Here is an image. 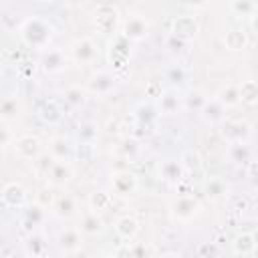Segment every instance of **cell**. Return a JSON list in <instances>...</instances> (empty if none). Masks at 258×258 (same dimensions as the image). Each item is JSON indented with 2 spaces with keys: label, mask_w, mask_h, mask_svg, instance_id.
<instances>
[{
  "label": "cell",
  "mask_w": 258,
  "mask_h": 258,
  "mask_svg": "<svg viewBox=\"0 0 258 258\" xmlns=\"http://www.w3.org/2000/svg\"><path fill=\"white\" fill-rule=\"evenodd\" d=\"M230 155H232L234 161H246V159H248L246 143H232V147H230Z\"/></svg>",
  "instance_id": "cell-35"
},
{
  "label": "cell",
  "mask_w": 258,
  "mask_h": 258,
  "mask_svg": "<svg viewBox=\"0 0 258 258\" xmlns=\"http://www.w3.org/2000/svg\"><path fill=\"white\" fill-rule=\"evenodd\" d=\"M248 175H250L254 181H258V161H250V165H248Z\"/></svg>",
  "instance_id": "cell-42"
},
{
  "label": "cell",
  "mask_w": 258,
  "mask_h": 258,
  "mask_svg": "<svg viewBox=\"0 0 258 258\" xmlns=\"http://www.w3.org/2000/svg\"><path fill=\"white\" fill-rule=\"evenodd\" d=\"M109 58H111V62H113L117 69H121V67L127 62V58H129V44H127V36H125V34H123V36H117L115 42H111Z\"/></svg>",
  "instance_id": "cell-10"
},
{
  "label": "cell",
  "mask_w": 258,
  "mask_h": 258,
  "mask_svg": "<svg viewBox=\"0 0 258 258\" xmlns=\"http://www.w3.org/2000/svg\"><path fill=\"white\" fill-rule=\"evenodd\" d=\"M44 222V206L34 204L24 210V224L26 226H38Z\"/></svg>",
  "instance_id": "cell-26"
},
{
  "label": "cell",
  "mask_w": 258,
  "mask_h": 258,
  "mask_svg": "<svg viewBox=\"0 0 258 258\" xmlns=\"http://www.w3.org/2000/svg\"><path fill=\"white\" fill-rule=\"evenodd\" d=\"M204 191H206V196L210 200H220V198L228 196V185L220 177H210L206 181V185H204Z\"/></svg>",
  "instance_id": "cell-20"
},
{
  "label": "cell",
  "mask_w": 258,
  "mask_h": 258,
  "mask_svg": "<svg viewBox=\"0 0 258 258\" xmlns=\"http://www.w3.org/2000/svg\"><path fill=\"white\" fill-rule=\"evenodd\" d=\"M117 20H119V16H117V10L113 6H99L95 12V24H97V30L101 34L115 32Z\"/></svg>",
  "instance_id": "cell-3"
},
{
  "label": "cell",
  "mask_w": 258,
  "mask_h": 258,
  "mask_svg": "<svg viewBox=\"0 0 258 258\" xmlns=\"http://www.w3.org/2000/svg\"><path fill=\"white\" fill-rule=\"evenodd\" d=\"M240 101L254 105L258 103V83L256 81H246L240 85Z\"/></svg>",
  "instance_id": "cell-25"
},
{
  "label": "cell",
  "mask_w": 258,
  "mask_h": 258,
  "mask_svg": "<svg viewBox=\"0 0 258 258\" xmlns=\"http://www.w3.org/2000/svg\"><path fill=\"white\" fill-rule=\"evenodd\" d=\"M115 232L119 238L123 240H133L135 234L139 232V222L133 218V216H121L117 222H115Z\"/></svg>",
  "instance_id": "cell-13"
},
{
  "label": "cell",
  "mask_w": 258,
  "mask_h": 258,
  "mask_svg": "<svg viewBox=\"0 0 258 258\" xmlns=\"http://www.w3.org/2000/svg\"><path fill=\"white\" fill-rule=\"evenodd\" d=\"M113 85H115V77L113 75H109V73H97L91 79L89 89L93 93H97V95H105V93H109L113 89Z\"/></svg>",
  "instance_id": "cell-17"
},
{
  "label": "cell",
  "mask_w": 258,
  "mask_h": 258,
  "mask_svg": "<svg viewBox=\"0 0 258 258\" xmlns=\"http://www.w3.org/2000/svg\"><path fill=\"white\" fill-rule=\"evenodd\" d=\"M198 254H200V256H220L222 250H220L218 242H204V244L200 246Z\"/></svg>",
  "instance_id": "cell-37"
},
{
  "label": "cell",
  "mask_w": 258,
  "mask_h": 258,
  "mask_svg": "<svg viewBox=\"0 0 258 258\" xmlns=\"http://www.w3.org/2000/svg\"><path fill=\"white\" fill-rule=\"evenodd\" d=\"M113 189H115V194H119V196H131V194L137 189V179H135V175L129 173V171H119V173H115V177H113Z\"/></svg>",
  "instance_id": "cell-11"
},
{
  "label": "cell",
  "mask_w": 258,
  "mask_h": 258,
  "mask_svg": "<svg viewBox=\"0 0 258 258\" xmlns=\"http://www.w3.org/2000/svg\"><path fill=\"white\" fill-rule=\"evenodd\" d=\"M183 2L189 4V6H196V8H198V6H204L208 0H183Z\"/></svg>",
  "instance_id": "cell-44"
},
{
  "label": "cell",
  "mask_w": 258,
  "mask_h": 258,
  "mask_svg": "<svg viewBox=\"0 0 258 258\" xmlns=\"http://www.w3.org/2000/svg\"><path fill=\"white\" fill-rule=\"evenodd\" d=\"M204 105H206V99L200 93H191L187 97V107H202L204 109Z\"/></svg>",
  "instance_id": "cell-40"
},
{
  "label": "cell",
  "mask_w": 258,
  "mask_h": 258,
  "mask_svg": "<svg viewBox=\"0 0 258 258\" xmlns=\"http://www.w3.org/2000/svg\"><path fill=\"white\" fill-rule=\"evenodd\" d=\"M75 210H77V204H75V200L69 198V196L58 198V200L54 202V212H56L60 218H71V216L75 214Z\"/></svg>",
  "instance_id": "cell-27"
},
{
  "label": "cell",
  "mask_w": 258,
  "mask_h": 258,
  "mask_svg": "<svg viewBox=\"0 0 258 258\" xmlns=\"http://www.w3.org/2000/svg\"><path fill=\"white\" fill-rule=\"evenodd\" d=\"M26 202V191L20 183H6L2 189V204L6 208H22Z\"/></svg>",
  "instance_id": "cell-8"
},
{
  "label": "cell",
  "mask_w": 258,
  "mask_h": 258,
  "mask_svg": "<svg viewBox=\"0 0 258 258\" xmlns=\"http://www.w3.org/2000/svg\"><path fill=\"white\" fill-rule=\"evenodd\" d=\"M38 2H52V0H38Z\"/></svg>",
  "instance_id": "cell-49"
},
{
  "label": "cell",
  "mask_w": 258,
  "mask_h": 258,
  "mask_svg": "<svg viewBox=\"0 0 258 258\" xmlns=\"http://www.w3.org/2000/svg\"><path fill=\"white\" fill-rule=\"evenodd\" d=\"M147 254H151V250H147L143 244L131 246V256H147Z\"/></svg>",
  "instance_id": "cell-41"
},
{
  "label": "cell",
  "mask_w": 258,
  "mask_h": 258,
  "mask_svg": "<svg viewBox=\"0 0 258 258\" xmlns=\"http://www.w3.org/2000/svg\"><path fill=\"white\" fill-rule=\"evenodd\" d=\"M71 4H83V2H87V0H69Z\"/></svg>",
  "instance_id": "cell-48"
},
{
  "label": "cell",
  "mask_w": 258,
  "mask_h": 258,
  "mask_svg": "<svg viewBox=\"0 0 258 258\" xmlns=\"http://www.w3.org/2000/svg\"><path fill=\"white\" fill-rule=\"evenodd\" d=\"M252 28H254V30L258 32V14H256V16L252 18Z\"/></svg>",
  "instance_id": "cell-46"
},
{
  "label": "cell",
  "mask_w": 258,
  "mask_h": 258,
  "mask_svg": "<svg viewBox=\"0 0 258 258\" xmlns=\"http://www.w3.org/2000/svg\"><path fill=\"white\" fill-rule=\"evenodd\" d=\"M218 101L224 105V107H234L240 103V87H234V85H228L220 91L218 95Z\"/></svg>",
  "instance_id": "cell-24"
},
{
  "label": "cell",
  "mask_w": 258,
  "mask_h": 258,
  "mask_svg": "<svg viewBox=\"0 0 258 258\" xmlns=\"http://www.w3.org/2000/svg\"><path fill=\"white\" fill-rule=\"evenodd\" d=\"M222 109H224V105L216 99V101H206V105H204V113H206V117L208 119H220L222 117Z\"/></svg>",
  "instance_id": "cell-32"
},
{
  "label": "cell",
  "mask_w": 258,
  "mask_h": 258,
  "mask_svg": "<svg viewBox=\"0 0 258 258\" xmlns=\"http://www.w3.org/2000/svg\"><path fill=\"white\" fill-rule=\"evenodd\" d=\"M169 208H171V216H173L177 222H189V220H194V218L198 216V212H200L198 200H194V198H189V196H179V198H175Z\"/></svg>",
  "instance_id": "cell-2"
},
{
  "label": "cell",
  "mask_w": 258,
  "mask_h": 258,
  "mask_svg": "<svg viewBox=\"0 0 258 258\" xmlns=\"http://www.w3.org/2000/svg\"><path fill=\"white\" fill-rule=\"evenodd\" d=\"M222 135L232 143H246L250 139V125L244 121H226Z\"/></svg>",
  "instance_id": "cell-4"
},
{
  "label": "cell",
  "mask_w": 258,
  "mask_h": 258,
  "mask_svg": "<svg viewBox=\"0 0 258 258\" xmlns=\"http://www.w3.org/2000/svg\"><path fill=\"white\" fill-rule=\"evenodd\" d=\"M181 77H183L181 71H171V79H181Z\"/></svg>",
  "instance_id": "cell-45"
},
{
  "label": "cell",
  "mask_w": 258,
  "mask_h": 258,
  "mask_svg": "<svg viewBox=\"0 0 258 258\" xmlns=\"http://www.w3.org/2000/svg\"><path fill=\"white\" fill-rule=\"evenodd\" d=\"M232 250L234 254L238 256H250L256 252V244H254V238H252V232H244V234H238L232 242Z\"/></svg>",
  "instance_id": "cell-15"
},
{
  "label": "cell",
  "mask_w": 258,
  "mask_h": 258,
  "mask_svg": "<svg viewBox=\"0 0 258 258\" xmlns=\"http://www.w3.org/2000/svg\"><path fill=\"white\" fill-rule=\"evenodd\" d=\"M81 234H83L81 230H73V228L60 232L58 242H56L58 248H60V252H64V254H75V252H79L81 246H83V236H81Z\"/></svg>",
  "instance_id": "cell-7"
},
{
  "label": "cell",
  "mask_w": 258,
  "mask_h": 258,
  "mask_svg": "<svg viewBox=\"0 0 258 258\" xmlns=\"http://www.w3.org/2000/svg\"><path fill=\"white\" fill-rule=\"evenodd\" d=\"M38 117H40L44 123H48V125H56V123L62 119V113H60V109H58V105H56L54 101H46V103L38 109Z\"/></svg>",
  "instance_id": "cell-18"
},
{
  "label": "cell",
  "mask_w": 258,
  "mask_h": 258,
  "mask_svg": "<svg viewBox=\"0 0 258 258\" xmlns=\"http://www.w3.org/2000/svg\"><path fill=\"white\" fill-rule=\"evenodd\" d=\"M83 234L87 236H97L105 230V224L103 220L97 216V212H87L83 218H81V228H79Z\"/></svg>",
  "instance_id": "cell-14"
},
{
  "label": "cell",
  "mask_w": 258,
  "mask_h": 258,
  "mask_svg": "<svg viewBox=\"0 0 258 258\" xmlns=\"http://www.w3.org/2000/svg\"><path fill=\"white\" fill-rule=\"evenodd\" d=\"M161 175H163V179H169V181H175V179H179L181 177V163H177V161H165L163 165H161Z\"/></svg>",
  "instance_id": "cell-30"
},
{
  "label": "cell",
  "mask_w": 258,
  "mask_h": 258,
  "mask_svg": "<svg viewBox=\"0 0 258 258\" xmlns=\"http://www.w3.org/2000/svg\"><path fill=\"white\" fill-rule=\"evenodd\" d=\"M73 56H75L77 62H83V64L93 62L95 56H97V48H95L93 40L91 38H79V40H75V44H73Z\"/></svg>",
  "instance_id": "cell-9"
},
{
  "label": "cell",
  "mask_w": 258,
  "mask_h": 258,
  "mask_svg": "<svg viewBox=\"0 0 258 258\" xmlns=\"http://www.w3.org/2000/svg\"><path fill=\"white\" fill-rule=\"evenodd\" d=\"M48 177H50V181H52V183H56V185L67 183V181L73 177V169H71L69 161H56Z\"/></svg>",
  "instance_id": "cell-19"
},
{
  "label": "cell",
  "mask_w": 258,
  "mask_h": 258,
  "mask_svg": "<svg viewBox=\"0 0 258 258\" xmlns=\"http://www.w3.org/2000/svg\"><path fill=\"white\" fill-rule=\"evenodd\" d=\"M181 163H183V167H187V169H200V165H202L200 155L194 153V151H185V153L181 155Z\"/></svg>",
  "instance_id": "cell-36"
},
{
  "label": "cell",
  "mask_w": 258,
  "mask_h": 258,
  "mask_svg": "<svg viewBox=\"0 0 258 258\" xmlns=\"http://www.w3.org/2000/svg\"><path fill=\"white\" fill-rule=\"evenodd\" d=\"M64 97H67V101H69L71 105H83V103H85V93H83V89H79V87H71V89L64 93Z\"/></svg>",
  "instance_id": "cell-34"
},
{
  "label": "cell",
  "mask_w": 258,
  "mask_h": 258,
  "mask_svg": "<svg viewBox=\"0 0 258 258\" xmlns=\"http://www.w3.org/2000/svg\"><path fill=\"white\" fill-rule=\"evenodd\" d=\"M54 155L52 153H44V155H38L36 161H34V169L38 175H50L52 167H54Z\"/></svg>",
  "instance_id": "cell-28"
},
{
  "label": "cell",
  "mask_w": 258,
  "mask_h": 258,
  "mask_svg": "<svg viewBox=\"0 0 258 258\" xmlns=\"http://www.w3.org/2000/svg\"><path fill=\"white\" fill-rule=\"evenodd\" d=\"M79 137L83 139V141H91L93 137H97V127L93 125V123H87V125H83L81 127V131H79Z\"/></svg>",
  "instance_id": "cell-38"
},
{
  "label": "cell",
  "mask_w": 258,
  "mask_h": 258,
  "mask_svg": "<svg viewBox=\"0 0 258 258\" xmlns=\"http://www.w3.org/2000/svg\"><path fill=\"white\" fill-rule=\"evenodd\" d=\"M234 204H236L234 210H242V212H244V210L248 208V200H246V198H234Z\"/></svg>",
  "instance_id": "cell-43"
},
{
  "label": "cell",
  "mask_w": 258,
  "mask_h": 258,
  "mask_svg": "<svg viewBox=\"0 0 258 258\" xmlns=\"http://www.w3.org/2000/svg\"><path fill=\"white\" fill-rule=\"evenodd\" d=\"M246 32L244 30H240V28H232V30H228L226 32V36H224V42H226V46L230 48V50H242L244 46H246Z\"/></svg>",
  "instance_id": "cell-21"
},
{
  "label": "cell",
  "mask_w": 258,
  "mask_h": 258,
  "mask_svg": "<svg viewBox=\"0 0 258 258\" xmlns=\"http://www.w3.org/2000/svg\"><path fill=\"white\" fill-rule=\"evenodd\" d=\"M232 8L238 12V14H252V2L250 0H234Z\"/></svg>",
  "instance_id": "cell-39"
},
{
  "label": "cell",
  "mask_w": 258,
  "mask_h": 258,
  "mask_svg": "<svg viewBox=\"0 0 258 258\" xmlns=\"http://www.w3.org/2000/svg\"><path fill=\"white\" fill-rule=\"evenodd\" d=\"M42 67L48 71V73H56L64 67V54L60 50H48L44 56H42Z\"/></svg>",
  "instance_id": "cell-22"
},
{
  "label": "cell",
  "mask_w": 258,
  "mask_h": 258,
  "mask_svg": "<svg viewBox=\"0 0 258 258\" xmlns=\"http://www.w3.org/2000/svg\"><path fill=\"white\" fill-rule=\"evenodd\" d=\"M22 36H24V40H26L30 46L42 48V46L48 44V40H50V36H52V26H50L48 22L40 20V18H30V20H26L24 26H22Z\"/></svg>",
  "instance_id": "cell-1"
},
{
  "label": "cell",
  "mask_w": 258,
  "mask_h": 258,
  "mask_svg": "<svg viewBox=\"0 0 258 258\" xmlns=\"http://www.w3.org/2000/svg\"><path fill=\"white\" fill-rule=\"evenodd\" d=\"M109 204H111V198H109V194H105V191H95V194H91V198H89V206H91L93 212H103V210L109 208Z\"/></svg>",
  "instance_id": "cell-29"
},
{
  "label": "cell",
  "mask_w": 258,
  "mask_h": 258,
  "mask_svg": "<svg viewBox=\"0 0 258 258\" xmlns=\"http://www.w3.org/2000/svg\"><path fill=\"white\" fill-rule=\"evenodd\" d=\"M14 151L22 159H36L40 151V141L32 135H22L14 141Z\"/></svg>",
  "instance_id": "cell-5"
},
{
  "label": "cell",
  "mask_w": 258,
  "mask_h": 258,
  "mask_svg": "<svg viewBox=\"0 0 258 258\" xmlns=\"http://www.w3.org/2000/svg\"><path fill=\"white\" fill-rule=\"evenodd\" d=\"M50 153H52L54 159H58V161H69L71 155H73V149H71V145H69L62 137H56V139L50 141Z\"/></svg>",
  "instance_id": "cell-23"
},
{
  "label": "cell",
  "mask_w": 258,
  "mask_h": 258,
  "mask_svg": "<svg viewBox=\"0 0 258 258\" xmlns=\"http://www.w3.org/2000/svg\"><path fill=\"white\" fill-rule=\"evenodd\" d=\"M16 117V97H6L2 101V119H12Z\"/></svg>",
  "instance_id": "cell-33"
},
{
  "label": "cell",
  "mask_w": 258,
  "mask_h": 258,
  "mask_svg": "<svg viewBox=\"0 0 258 258\" xmlns=\"http://www.w3.org/2000/svg\"><path fill=\"white\" fill-rule=\"evenodd\" d=\"M196 32H198V24L191 16H179L173 22V36L179 40H189L196 36Z\"/></svg>",
  "instance_id": "cell-12"
},
{
  "label": "cell",
  "mask_w": 258,
  "mask_h": 258,
  "mask_svg": "<svg viewBox=\"0 0 258 258\" xmlns=\"http://www.w3.org/2000/svg\"><path fill=\"white\" fill-rule=\"evenodd\" d=\"M48 250L44 238L40 234H30L24 242V254L26 256H32V258H38V256H44Z\"/></svg>",
  "instance_id": "cell-16"
},
{
  "label": "cell",
  "mask_w": 258,
  "mask_h": 258,
  "mask_svg": "<svg viewBox=\"0 0 258 258\" xmlns=\"http://www.w3.org/2000/svg\"><path fill=\"white\" fill-rule=\"evenodd\" d=\"M252 238H254V244H256V250H258V228L252 232Z\"/></svg>",
  "instance_id": "cell-47"
},
{
  "label": "cell",
  "mask_w": 258,
  "mask_h": 258,
  "mask_svg": "<svg viewBox=\"0 0 258 258\" xmlns=\"http://www.w3.org/2000/svg\"><path fill=\"white\" fill-rule=\"evenodd\" d=\"M159 105H161V111L163 113H175L177 111V107H179V101H177V97L173 95V93H165L163 97H161V101H159Z\"/></svg>",
  "instance_id": "cell-31"
},
{
  "label": "cell",
  "mask_w": 258,
  "mask_h": 258,
  "mask_svg": "<svg viewBox=\"0 0 258 258\" xmlns=\"http://www.w3.org/2000/svg\"><path fill=\"white\" fill-rule=\"evenodd\" d=\"M123 30H125L123 34H125L129 40H141V38L147 34L149 24H147L145 16H141V14H131V16L125 20V28H123Z\"/></svg>",
  "instance_id": "cell-6"
}]
</instances>
